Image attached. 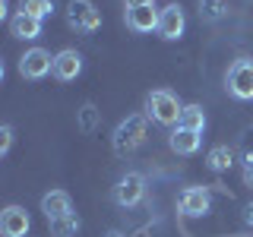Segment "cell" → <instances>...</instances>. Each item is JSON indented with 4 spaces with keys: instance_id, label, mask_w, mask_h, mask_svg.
<instances>
[{
    "instance_id": "1",
    "label": "cell",
    "mask_w": 253,
    "mask_h": 237,
    "mask_svg": "<svg viewBox=\"0 0 253 237\" xmlns=\"http://www.w3.org/2000/svg\"><path fill=\"white\" fill-rule=\"evenodd\" d=\"M180 111H184V105L177 101V95H174V92H168V89L149 92V98H146V114L152 117L155 123H162V126L180 123Z\"/></svg>"
},
{
    "instance_id": "2",
    "label": "cell",
    "mask_w": 253,
    "mask_h": 237,
    "mask_svg": "<svg viewBox=\"0 0 253 237\" xmlns=\"http://www.w3.org/2000/svg\"><path fill=\"white\" fill-rule=\"evenodd\" d=\"M146 117H139V114H133V117H126V120L114 130V152L117 155H130V152H136V149L146 142Z\"/></svg>"
},
{
    "instance_id": "3",
    "label": "cell",
    "mask_w": 253,
    "mask_h": 237,
    "mask_svg": "<svg viewBox=\"0 0 253 237\" xmlns=\"http://www.w3.org/2000/svg\"><path fill=\"white\" fill-rule=\"evenodd\" d=\"M228 92L241 101H253V60L241 57L228 67Z\"/></svg>"
},
{
    "instance_id": "4",
    "label": "cell",
    "mask_w": 253,
    "mask_h": 237,
    "mask_svg": "<svg viewBox=\"0 0 253 237\" xmlns=\"http://www.w3.org/2000/svg\"><path fill=\"white\" fill-rule=\"evenodd\" d=\"M142 196H146V177H142V174L130 171V174H124V177L117 180V187H114V202L117 205L130 209V205H136Z\"/></svg>"
},
{
    "instance_id": "5",
    "label": "cell",
    "mask_w": 253,
    "mask_h": 237,
    "mask_svg": "<svg viewBox=\"0 0 253 237\" xmlns=\"http://www.w3.org/2000/svg\"><path fill=\"white\" fill-rule=\"evenodd\" d=\"M67 22L79 32H95L101 26V16L92 6V0H70L67 6Z\"/></svg>"
},
{
    "instance_id": "6",
    "label": "cell",
    "mask_w": 253,
    "mask_h": 237,
    "mask_svg": "<svg viewBox=\"0 0 253 237\" xmlns=\"http://www.w3.org/2000/svg\"><path fill=\"white\" fill-rule=\"evenodd\" d=\"M54 70V57L44 51V47H32L19 57V73L26 79H42Z\"/></svg>"
},
{
    "instance_id": "7",
    "label": "cell",
    "mask_w": 253,
    "mask_h": 237,
    "mask_svg": "<svg viewBox=\"0 0 253 237\" xmlns=\"http://www.w3.org/2000/svg\"><path fill=\"white\" fill-rule=\"evenodd\" d=\"M29 212L22 205H6L3 215H0V231L3 237H26L29 234Z\"/></svg>"
},
{
    "instance_id": "8",
    "label": "cell",
    "mask_w": 253,
    "mask_h": 237,
    "mask_svg": "<svg viewBox=\"0 0 253 237\" xmlns=\"http://www.w3.org/2000/svg\"><path fill=\"white\" fill-rule=\"evenodd\" d=\"M177 209H180V215H203V212H209V190H203V187H190L180 193V199H177Z\"/></svg>"
},
{
    "instance_id": "9",
    "label": "cell",
    "mask_w": 253,
    "mask_h": 237,
    "mask_svg": "<svg viewBox=\"0 0 253 237\" xmlns=\"http://www.w3.org/2000/svg\"><path fill=\"white\" fill-rule=\"evenodd\" d=\"M158 19H162V13L152 6H130L126 10V26H130L133 32H158Z\"/></svg>"
},
{
    "instance_id": "10",
    "label": "cell",
    "mask_w": 253,
    "mask_h": 237,
    "mask_svg": "<svg viewBox=\"0 0 253 237\" xmlns=\"http://www.w3.org/2000/svg\"><path fill=\"white\" fill-rule=\"evenodd\" d=\"M184 26H187L184 10H180V6H165L162 19H158V35L168 38V41H174V38L184 35Z\"/></svg>"
},
{
    "instance_id": "11",
    "label": "cell",
    "mask_w": 253,
    "mask_h": 237,
    "mask_svg": "<svg viewBox=\"0 0 253 237\" xmlns=\"http://www.w3.org/2000/svg\"><path fill=\"white\" fill-rule=\"evenodd\" d=\"M83 73V57L73 51V47H67V51H60L57 57H54V76L63 79V82H70V79H76Z\"/></svg>"
},
{
    "instance_id": "12",
    "label": "cell",
    "mask_w": 253,
    "mask_h": 237,
    "mask_svg": "<svg viewBox=\"0 0 253 237\" xmlns=\"http://www.w3.org/2000/svg\"><path fill=\"white\" fill-rule=\"evenodd\" d=\"M42 212L47 215V221H54L60 215H70V193H63V190H51V193H44Z\"/></svg>"
},
{
    "instance_id": "13",
    "label": "cell",
    "mask_w": 253,
    "mask_h": 237,
    "mask_svg": "<svg viewBox=\"0 0 253 237\" xmlns=\"http://www.w3.org/2000/svg\"><path fill=\"white\" fill-rule=\"evenodd\" d=\"M171 149L177 155H193L196 149H200V133L187 130V126H177V130L171 133Z\"/></svg>"
},
{
    "instance_id": "14",
    "label": "cell",
    "mask_w": 253,
    "mask_h": 237,
    "mask_svg": "<svg viewBox=\"0 0 253 237\" xmlns=\"http://www.w3.org/2000/svg\"><path fill=\"white\" fill-rule=\"evenodd\" d=\"M10 29H13L16 38H38L42 35V19H35L29 13H16L10 19Z\"/></svg>"
},
{
    "instance_id": "15",
    "label": "cell",
    "mask_w": 253,
    "mask_h": 237,
    "mask_svg": "<svg viewBox=\"0 0 253 237\" xmlns=\"http://www.w3.org/2000/svg\"><path fill=\"white\" fill-rule=\"evenodd\" d=\"M177 126H187V130L203 133V126H206L203 108H200V105H184V111H180V123H177Z\"/></svg>"
},
{
    "instance_id": "16",
    "label": "cell",
    "mask_w": 253,
    "mask_h": 237,
    "mask_svg": "<svg viewBox=\"0 0 253 237\" xmlns=\"http://www.w3.org/2000/svg\"><path fill=\"white\" fill-rule=\"evenodd\" d=\"M76 231H79L76 212H70V215H60V218L51 221V234H54V237H73Z\"/></svg>"
},
{
    "instance_id": "17",
    "label": "cell",
    "mask_w": 253,
    "mask_h": 237,
    "mask_svg": "<svg viewBox=\"0 0 253 237\" xmlns=\"http://www.w3.org/2000/svg\"><path fill=\"white\" fill-rule=\"evenodd\" d=\"M19 13H29L35 19H44V16L54 13V0H19Z\"/></svg>"
},
{
    "instance_id": "18",
    "label": "cell",
    "mask_w": 253,
    "mask_h": 237,
    "mask_svg": "<svg viewBox=\"0 0 253 237\" xmlns=\"http://www.w3.org/2000/svg\"><path fill=\"white\" fill-rule=\"evenodd\" d=\"M206 161H209L212 171H228V168H231V161H234V155H231V149H228V146H215Z\"/></svg>"
},
{
    "instance_id": "19",
    "label": "cell",
    "mask_w": 253,
    "mask_h": 237,
    "mask_svg": "<svg viewBox=\"0 0 253 237\" xmlns=\"http://www.w3.org/2000/svg\"><path fill=\"white\" fill-rule=\"evenodd\" d=\"M221 13H225V3H221V0H203V16L206 19H218Z\"/></svg>"
},
{
    "instance_id": "20",
    "label": "cell",
    "mask_w": 253,
    "mask_h": 237,
    "mask_svg": "<svg viewBox=\"0 0 253 237\" xmlns=\"http://www.w3.org/2000/svg\"><path fill=\"white\" fill-rule=\"evenodd\" d=\"M95 120H98V114H95V105H83V114H79V126H83V130H92Z\"/></svg>"
},
{
    "instance_id": "21",
    "label": "cell",
    "mask_w": 253,
    "mask_h": 237,
    "mask_svg": "<svg viewBox=\"0 0 253 237\" xmlns=\"http://www.w3.org/2000/svg\"><path fill=\"white\" fill-rule=\"evenodd\" d=\"M10 142H13V126L3 123V126H0V155L10 152Z\"/></svg>"
},
{
    "instance_id": "22",
    "label": "cell",
    "mask_w": 253,
    "mask_h": 237,
    "mask_svg": "<svg viewBox=\"0 0 253 237\" xmlns=\"http://www.w3.org/2000/svg\"><path fill=\"white\" fill-rule=\"evenodd\" d=\"M244 180H247V187H253V161H247V168H244Z\"/></svg>"
},
{
    "instance_id": "23",
    "label": "cell",
    "mask_w": 253,
    "mask_h": 237,
    "mask_svg": "<svg viewBox=\"0 0 253 237\" xmlns=\"http://www.w3.org/2000/svg\"><path fill=\"white\" fill-rule=\"evenodd\" d=\"M155 0H126V6H152Z\"/></svg>"
},
{
    "instance_id": "24",
    "label": "cell",
    "mask_w": 253,
    "mask_h": 237,
    "mask_svg": "<svg viewBox=\"0 0 253 237\" xmlns=\"http://www.w3.org/2000/svg\"><path fill=\"white\" fill-rule=\"evenodd\" d=\"M247 221H250V225H253V205H250V209H247Z\"/></svg>"
},
{
    "instance_id": "25",
    "label": "cell",
    "mask_w": 253,
    "mask_h": 237,
    "mask_svg": "<svg viewBox=\"0 0 253 237\" xmlns=\"http://www.w3.org/2000/svg\"><path fill=\"white\" fill-rule=\"evenodd\" d=\"M108 237H124V234H121V231H111V234H108Z\"/></svg>"
}]
</instances>
